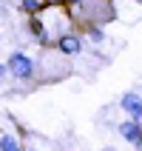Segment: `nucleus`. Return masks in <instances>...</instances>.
Returning a JSON list of instances; mask_svg holds the SVG:
<instances>
[{"mask_svg":"<svg viewBox=\"0 0 142 151\" xmlns=\"http://www.w3.org/2000/svg\"><path fill=\"white\" fill-rule=\"evenodd\" d=\"M66 3H71V6H80V3H88V0H66Z\"/></svg>","mask_w":142,"mask_h":151,"instance_id":"nucleus-9","label":"nucleus"},{"mask_svg":"<svg viewBox=\"0 0 142 151\" xmlns=\"http://www.w3.org/2000/svg\"><path fill=\"white\" fill-rule=\"evenodd\" d=\"M88 37H91L94 43H102L105 40V32H102L100 26H88Z\"/></svg>","mask_w":142,"mask_h":151,"instance_id":"nucleus-8","label":"nucleus"},{"mask_svg":"<svg viewBox=\"0 0 142 151\" xmlns=\"http://www.w3.org/2000/svg\"><path fill=\"white\" fill-rule=\"evenodd\" d=\"M0 148H3V151H23V145L17 143L14 137H9V134H3V140H0Z\"/></svg>","mask_w":142,"mask_h":151,"instance_id":"nucleus-6","label":"nucleus"},{"mask_svg":"<svg viewBox=\"0 0 142 151\" xmlns=\"http://www.w3.org/2000/svg\"><path fill=\"white\" fill-rule=\"evenodd\" d=\"M29 32H31V37L37 43H43V46L51 43V34H49V29H46V23H43L40 17H31V20H29Z\"/></svg>","mask_w":142,"mask_h":151,"instance_id":"nucleus-5","label":"nucleus"},{"mask_svg":"<svg viewBox=\"0 0 142 151\" xmlns=\"http://www.w3.org/2000/svg\"><path fill=\"white\" fill-rule=\"evenodd\" d=\"M119 106H122V111H125L131 120H142V97L139 94H125L122 100H119Z\"/></svg>","mask_w":142,"mask_h":151,"instance_id":"nucleus-4","label":"nucleus"},{"mask_svg":"<svg viewBox=\"0 0 142 151\" xmlns=\"http://www.w3.org/2000/svg\"><path fill=\"white\" fill-rule=\"evenodd\" d=\"M20 9L29 14H37V12H43V3L40 0H20Z\"/></svg>","mask_w":142,"mask_h":151,"instance_id":"nucleus-7","label":"nucleus"},{"mask_svg":"<svg viewBox=\"0 0 142 151\" xmlns=\"http://www.w3.org/2000/svg\"><path fill=\"white\" fill-rule=\"evenodd\" d=\"M119 134L125 137V143H131L134 145V148H139L142 145V123L139 120H122V123H119Z\"/></svg>","mask_w":142,"mask_h":151,"instance_id":"nucleus-2","label":"nucleus"},{"mask_svg":"<svg viewBox=\"0 0 142 151\" xmlns=\"http://www.w3.org/2000/svg\"><path fill=\"white\" fill-rule=\"evenodd\" d=\"M6 71L17 80H31L34 77V60L26 54V51H14L11 57L6 60Z\"/></svg>","mask_w":142,"mask_h":151,"instance_id":"nucleus-1","label":"nucleus"},{"mask_svg":"<svg viewBox=\"0 0 142 151\" xmlns=\"http://www.w3.org/2000/svg\"><path fill=\"white\" fill-rule=\"evenodd\" d=\"M57 49L63 51V54H68V57H74V54L83 51V40H80L74 32H63L57 37Z\"/></svg>","mask_w":142,"mask_h":151,"instance_id":"nucleus-3","label":"nucleus"}]
</instances>
